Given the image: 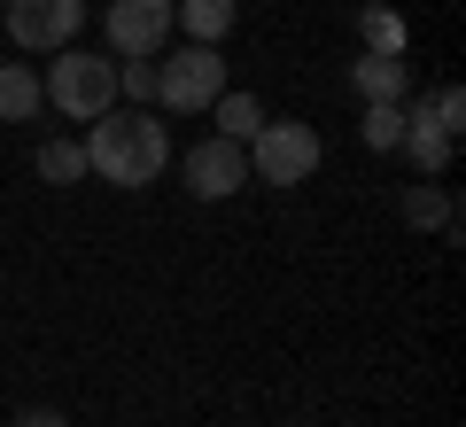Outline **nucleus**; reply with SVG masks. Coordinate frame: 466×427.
I'll list each match as a JSON object with an SVG mask.
<instances>
[{"label":"nucleus","mask_w":466,"mask_h":427,"mask_svg":"<svg viewBox=\"0 0 466 427\" xmlns=\"http://www.w3.org/2000/svg\"><path fill=\"white\" fill-rule=\"evenodd\" d=\"M171 171V132L156 109H133L116 101L86 125V179H109V187H156Z\"/></svg>","instance_id":"nucleus-1"},{"label":"nucleus","mask_w":466,"mask_h":427,"mask_svg":"<svg viewBox=\"0 0 466 427\" xmlns=\"http://www.w3.org/2000/svg\"><path fill=\"white\" fill-rule=\"evenodd\" d=\"M39 86H47V109L70 117V125H94L101 109H116V63L94 55V47H55Z\"/></svg>","instance_id":"nucleus-2"},{"label":"nucleus","mask_w":466,"mask_h":427,"mask_svg":"<svg viewBox=\"0 0 466 427\" xmlns=\"http://www.w3.org/2000/svg\"><path fill=\"white\" fill-rule=\"evenodd\" d=\"M327 156L319 125H296V117H265L249 132V187H303Z\"/></svg>","instance_id":"nucleus-3"},{"label":"nucleus","mask_w":466,"mask_h":427,"mask_svg":"<svg viewBox=\"0 0 466 427\" xmlns=\"http://www.w3.org/2000/svg\"><path fill=\"white\" fill-rule=\"evenodd\" d=\"M218 94H226V55L202 47V39H179V47H171V63H156V109L202 117Z\"/></svg>","instance_id":"nucleus-4"},{"label":"nucleus","mask_w":466,"mask_h":427,"mask_svg":"<svg viewBox=\"0 0 466 427\" xmlns=\"http://www.w3.org/2000/svg\"><path fill=\"white\" fill-rule=\"evenodd\" d=\"M0 16H8V39L32 55H55L86 32V0H0Z\"/></svg>","instance_id":"nucleus-5"},{"label":"nucleus","mask_w":466,"mask_h":427,"mask_svg":"<svg viewBox=\"0 0 466 427\" xmlns=\"http://www.w3.org/2000/svg\"><path fill=\"white\" fill-rule=\"evenodd\" d=\"M179 179H187V195H195V202H226V195L249 187V148L210 132V140H195V148L179 156Z\"/></svg>","instance_id":"nucleus-6"},{"label":"nucleus","mask_w":466,"mask_h":427,"mask_svg":"<svg viewBox=\"0 0 466 427\" xmlns=\"http://www.w3.org/2000/svg\"><path fill=\"white\" fill-rule=\"evenodd\" d=\"M171 47V0H109V47L116 63H133V55H164Z\"/></svg>","instance_id":"nucleus-7"},{"label":"nucleus","mask_w":466,"mask_h":427,"mask_svg":"<svg viewBox=\"0 0 466 427\" xmlns=\"http://www.w3.org/2000/svg\"><path fill=\"white\" fill-rule=\"evenodd\" d=\"M350 94H358V101H404V94H412L404 55H358V63H350Z\"/></svg>","instance_id":"nucleus-8"},{"label":"nucleus","mask_w":466,"mask_h":427,"mask_svg":"<svg viewBox=\"0 0 466 427\" xmlns=\"http://www.w3.org/2000/svg\"><path fill=\"white\" fill-rule=\"evenodd\" d=\"M404 125H428V132H443V140H459V125H466V94H459V86L404 94Z\"/></svg>","instance_id":"nucleus-9"},{"label":"nucleus","mask_w":466,"mask_h":427,"mask_svg":"<svg viewBox=\"0 0 466 427\" xmlns=\"http://www.w3.org/2000/svg\"><path fill=\"white\" fill-rule=\"evenodd\" d=\"M47 109V86L32 63H0V125H24V117Z\"/></svg>","instance_id":"nucleus-10"},{"label":"nucleus","mask_w":466,"mask_h":427,"mask_svg":"<svg viewBox=\"0 0 466 427\" xmlns=\"http://www.w3.org/2000/svg\"><path fill=\"white\" fill-rule=\"evenodd\" d=\"M397 210H404V226H420V233H451V226H459V210H451V187H435V179H412Z\"/></svg>","instance_id":"nucleus-11"},{"label":"nucleus","mask_w":466,"mask_h":427,"mask_svg":"<svg viewBox=\"0 0 466 427\" xmlns=\"http://www.w3.org/2000/svg\"><path fill=\"white\" fill-rule=\"evenodd\" d=\"M171 32L202 39V47H218V39L233 32V0H171Z\"/></svg>","instance_id":"nucleus-12"},{"label":"nucleus","mask_w":466,"mask_h":427,"mask_svg":"<svg viewBox=\"0 0 466 427\" xmlns=\"http://www.w3.org/2000/svg\"><path fill=\"white\" fill-rule=\"evenodd\" d=\"M210 125H218V140H241V148H249V132L265 125V101L241 94V86H226V94L210 101Z\"/></svg>","instance_id":"nucleus-13"},{"label":"nucleus","mask_w":466,"mask_h":427,"mask_svg":"<svg viewBox=\"0 0 466 427\" xmlns=\"http://www.w3.org/2000/svg\"><path fill=\"white\" fill-rule=\"evenodd\" d=\"M451 148H459V140H443V132H428V125H404V148H397V156H412L420 179H443V171H451Z\"/></svg>","instance_id":"nucleus-14"},{"label":"nucleus","mask_w":466,"mask_h":427,"mask_svg":"<svg viewBox=\"0 0 466 427\" xmlns=\"http://www.w3.org/2000/svg\"><path fill=\"white\" fill-rule=\"evenodd\" d=\"M358 132H366V148L397 156V148H404V101H366V117H358Z\"/></svg>","instance_id":"nucleus-15"},{"label":"nucleus","mask_w":466,"mask_h":427,"mask_svg":"<svg viewBox=\"0 0 466 427\" xmlns=\"http://www.w3.org/2000/svg\"><path fill=\"white\" fill-rule=\"evenodd\" d=\"M39 179L47 187H78L86 179V140H39Z\"/></svg>","instance_id":"nucleus-16"},{"label":"nucleus","mask_w":466,"mask_h":427,"mask_svg":"<svg viewBox=\"0 0 466 427\" xmlns=\"http://www.w3.org/2000/svg\"><path fill=\"white\" fill-rule=\"evenodd\" d=\"M358 32H366V55H404V16H397V8H381V0L358 16Z\"/></svg>","instance_id":"nucleus-17"},{"label":"nucleus","mask_w":466,"mask_h":427,"mask_svg":"<svg viewBox=\"0 0 466 427\" xmlns=\"http://www.w3.org/2000/svg\"><path fill=\"white\" fill-rule=\"evenodd\" d=\"M116 101H133V109H156V55H133V63H116Z\"/></svg>","instance_id":"nucleus-18"},{"label":"nucleus","mask_w":466,"mask_h":427,"mask_svg":"<svg viewBox=\"0 0 466 427\" xmlns=\"http://www.w3.org/2000/svg\"><path fill=\"white\" fill-rule=\"evenodd\" d=\"M16 427H70V420H63V412H39V404H32V412H16Z\"/></svg>","instance_id":"nucleus-19"}]
</instances>
